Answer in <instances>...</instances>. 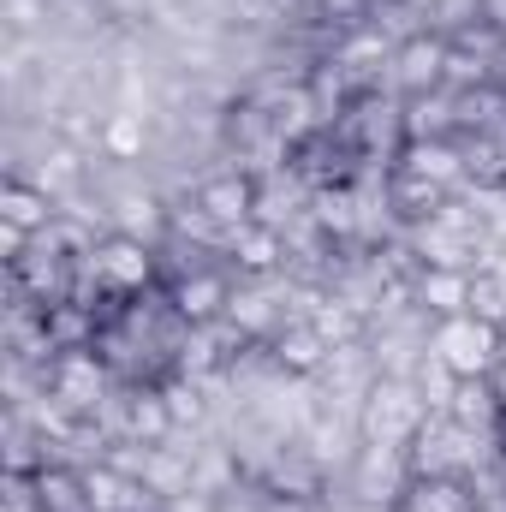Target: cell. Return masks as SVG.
Here are the masks:
<instances>
[{
  "label": "cell",
  "mask_w": 506,
  "mask_h": 512,
  "mask_svg": "<svg viewBox=\"0 0 506 512\" xmlns=\"http://www.w3.org/2000/svg\"><path fill=\"white\" fill-rule=\"evenodd\" d=\"M411 483V465H405V447H358V465H352V489L364 507H399Z\"/></svg>",
  "instance_id": "8fae6325"
},
{
  "label": "cell",
  "mask_w": 506,
  "mask_h": 512,
  "mask_svg": "<svg viewBox=\"0 0 506 512\" xmlns=\"http://www.w3.org/2000/svg\"><path fill=\"white\" fill-rule=\"evenodd\" d=\"M268 6H274V12H286V18H298V12H304L310 0H268Z\"/></svg>",
  "instance_id": "d6a6232c"
},
{
  "label": "cell",
  "mask_w": 506,
  "mask_h": 512,
  "mask_svg": "<svg viewBox=\"0 0 506 512\" xmlns=\"http://www.w3.org/2000/svg\"><path fill=\"white\" fill-rule=\"evenodd\" d=\"M489 387H495V399H501V417H506V358L489 370Z\"/></svg>",
  "instance_id": "1f68e13d"
},
{
  "label": "cell",
  "mask_w": 506,
  "mask_h": 512,
  "mask_svg": "<svg viewBox=\"0 0 506 512\" xmlns=\"http://www.w3.org/2000/svg\"><path fill=\"white\" fill-rule=\"evenodd\" d=\"M447 54H453V36L447 30H411L393 42V84L399 96H429V90H447Z\"/></svg>",
  "instance_id": "52a82bcc"
},
{
  "label": "cell",
  "mask_w": 506,
  "mask_h": 512,
  "mask_svg": "<svg viewBox=\"0 0 506 512\" xmlns=\"http://www.w3.org/2000/svg\"><path fill=\"white\" fill-rule=\"evenodd\" d=\"M441 417H453L459 429H471V435H483V441H489V435L501 429V399H495L489 376L447 387V399H441Z\"/></svg>",
  "instance_id": "ffe728a7"
},
{
  "label": "cell",
  "mask_w": 506,
  "mask_h": 512,
  "mask_svg": "<svg viewBox=\"0 0 506 512\" xmlns=\"http://www.w3.org/2000/svg\"><path fill=\"white\" fill-rule=\"evenodd\" d=\"M143 149H149L143 114H108V120H102V155H108V161L131 167V161H143Z\"/></svg>",
  "instance_id": "83f0119b"
},
{
  "label": "cell",
  "mask_w": 506,
  "mask_h": 512,
  "mask_svg": "<svg viewBox=\"0 0 506 512\" xmlns=\"http://www.w3.org/2000/svg\"><path fill=\"white\" fill-rule=\"evenodd\" d=\"M393 512H477L471 477H411Z\"/></svg>",
  "instance_id": "7402d4cb"
},
{
  "label": "cell",
  "mask_w": 506,
  "mask_h": 512,
  "mask_svg": "<svg viewBox=\"0 0 506 512\" xmlns=\"http://www.w3.org/2000/svg\"><path fill=\"white\" fill-rule=\"evenodd\" d=\"M471 316L506 328V274L501 268H471Z\"/></svg>",
  "instance_id": "f1b7e54d"
},
{
  "label": "cell",
  "mask_w": 506,
  "mask_h": 512,
  "mask_svg": "<svg viewBox=\"0 0 506 512\" xmlns=\"http://www.w3.org/2000/svg\"><path fill=\"white\" fill-rule=\"evenodd\" d=\"M381 203H387L405 227H423V221H435V215L453 203V191L435 185V179H417V173H405V167H387V173H381Z\"/></svg>",
  "instance_id": "5bb4252c"
},
{
  "label": "cell",
  "mask_w": 506,
  "mask_h": 512,
  "mask_svg": "<svg viewBox=\"0 0 506 512\" xmlns=\"http://www.w3.org/2000/svg\"><path fill=\"white\" fill-rule=\"evenodd\" d=\"M30 179L42 185V191H66V185H78L84 179V155H78V143H66V137H54L48 149H42V161H30Z\"/></svg>",
  "instance_id": "4316f807"
},
{
  "label": "cell",
  "mask_w": 506,
  "mask_h": 512,
  "mask_svg": "<svg viewBox=\"0 0 506 512\" xmlns=\"http://www.w3.org/2000/svg\"><path fill=\"white\" fill-rule=\"evenodd\" d=\"M465 185H477V191H506V137H495V131L465 137Z\"/></svg>",
  "instance_id": "d4e9b609"
},
{
  "label": "cell",
  "mask_w": 506,
  "mask_h": 512,
  "mask_svg": "<svg viewBox=\"0 0 506 512\" xmlns=\"http://www.w3.org/2000/svg\"><path fill=\"white\" fill-rule=\"evenodd\" d=\"M227 322H233L245 340H268V334H274L286 316H280V298H274V286H268V280H239Z\"/></svg>",
  "instance_id": "cb8c5ba5"
},
{
  "label": "cell",
  "mask_w": 506,
  "mask_h": 512,
  "mask_svg": "<svg viewBox=\"0 0 506 512\" xmlns=\"http://www.w3.org/2000/svg\"><path fill=\"white\" fill-rule=\"evenodd\" d=\"M256 512H316L310 495H280V489H262L256 495Z\"/></svg>",
  "instance_id": "f546056e"
},
{
  "label": "cell",
  "mask_w": 506,
  "mask_h": 512,
  "mask_svg": "<svg viewBox=\"0 0 506 512\" xmlns=\"http://www.w3.org/2000/svg\"><path fill=\"white\" fill-rule=\"evenodd\" d=\"M495 84H506V36L495 42Z\"/></svg>",
  "instance_id": "836d02e7"
},
{
  "label": "cell",
  "mask_w": 506,
  "mask_h": 512,
  "mask_svg": "<svg viewBox=\"0 0 506 512\" xmlns=\"http://www.w3.org/2000/svg\"><path fill=\"white\" fill-rule=\"evenodd\" d=\"M233 274L227 268H191V274H173L167 280V304H173V316L185 322V328H215V322H227V310H233Z\"/></svg>",
  "instance_id": "ba28073f"
},
{
  "label": "cell",
  "mask_w": 506,
  "mask_h": 512,
  "mask_svg": "<svg viewBox=\"0 0 506 512\" xmlns=\"http://www.w3.org/2000/svg\"><path fill=\"white\" fill-rule=\"evenodd\" d=\"M328 60H340V66L364 84L370 72L393 66V42H387V30H381V24H364V18H358V24H346V30L334 36V54H328Z\"/></svg>",
  "instance_id": "44dd1931"
},
{
  "label": "cell",
  "mask_w": 506,
  "mask_h": 512,
  "mask_svg": "<svg viewBox=\"0 0 506 512\" xmlns=\"http://www.w3.org/2000/svg\"><path fill=\"white\" fill-rule=\"evenodd\" d=\"M477 441H483V435H471V429H459L453 417L429 411V423H423V429L411 435V447H405V465H411V477H471Z\"/></svg>",
  "instance_id": "5b68a950"
},
{
  "label": "cell",
  "mask_w": 506,
  "mask_h": 512,
  "mask_svg": "<svg viewBox=\"0 0 506 512\" xmlns=\"http://www.w3.org/2000/svg\"><path fill=\"white\" fill-rule=\"evenodd\" d=\"M42 387L48 399L66 411V417H96L108 399H114V364L84 346V352H54V364L42 370Z\"/></svg>",
  "instance_id": "277c9868"
},
{
  "label": "cell",
  "mask_w": 506,
  "mask_h": 512,
  "mask_svg": "<svg viewBox=\"0 0 506 512\" xmlns=\"http://www.w3.org/2000/svg\"><path fill=\"white\" fill-rule=\"evenodd\" d=\"M429 358H435L453 382H477V376H489L506 358V328L471 316V310H465V316H447V322H435V334H429Z\"/></svg>",
  "instance_id": "3957f363"
},
{
  "label": "cell",
  "mask_w": 506,
  "mask_h": 512,
  "mask_svg": "<svg viewBox=\"0 0 506 512\" xmlns=\"http://www.w3.org/2000/svg\"><path fill=\"white\" fill-rule=\"evenodd\" d=\"M399 6H405V12H435L441 0H399Z\"/></svg>",
  "instance_id": "e575fe53"
},
{
  "label": "cell",
  "mask_w": 506,
  "mask_h": 512,
  "mask_svg": "<svg viewBox=\"0 0 506 512\" xmlns=\"http://www.w3.org/2000/svg\"><path fill=\"white\" fill-rule=\"evenodd\" d=\"M387 167H405L417 179H435V185H465V137H411L393 149Z\"/></svg>",
  "instance_id": "4fadbf2b"
},
{
  "label": "cell",
  "mask_w": 506,
  "mask_h": 512,
  "mask_svg": "<svg viewBox=\"0 0 506 512\" xmlns=\"http://www.w3.org/2000/svg\"><path fill=\"white\" fill-rule=\"evenodd\" d=\"M262 352H268V364H274L280 376H322V370L334 364V346L316 334V322H310V316L280 322V328L262 340Z\"/></svg>",
  "instance_id": "9c48e42d"
},
{
  "label": "cell",
  "mask_w": 506,
  "mask_h": 512,
  "mask_svg": "<svg viewBox=\"0 0 506 512\" xmlns=\"http://www.w3.org/2000/svg\"><path fill=\"white\" fill-rule=\"evenodd\" d=\"M411 304L435 322L471 310V268H411Z\"/></svg>",
  "instance_id": "e0dca14e"
},
{
  "label": "cell",
  "mask_w": 506,
  "mask_h": 512,
  "mask_svg": "<svg viewBox=\"0 0 506 512\" xmlns=\"http://www.w3.org/2000/svg\"><path fill=\"white\" fill-rule=\"evenodd\" d=\"M304 209H310V227H316L322 239H334V245H352L358 227H364V203H358L352 185H316Z\"/></svg>",
  "instance_id": "ac0fdd59"
},
{
  "label": "cell",
  "mask_w": 506,
  "mask_h": 512,
  "mask_svg": "<svg viewBox=\"0 0 506 512\" xmlns=\"http://www.w3.org/2000/svg\"><path fill=\"white\" fill-rule=\"evenodd\" d=\"M191 203H197V209H203L221 233H239V227H251V221H256V203H262V173H251V167H221V173L197 179Z\"/></svg>",
  "instance_id": "8992f818"
},
{
  "label": "cell",
  "mask_w": 506,
  "mask_h": 512,
  "mask_svg": "<svg viewBox=\"0 0 506 512\" xmlns=\"http://www.w3.org/2000/svg\"><path fill=\"white\" fill-rule=\"evenodd\" d=\"M42 334L54 340V352H84V346L102 340V310H90L84 298L42 304Z\"/></svg>",
  "instance_id": "d6986e66"
},
{
  "label": "cell",
  "mask_w": 506,
  "mask_h": 512,
  "mask_svg": "<svg viewBox=\"0 0 506 512\" xmlns=\"http://www.w3.org/2000/svg\"><path fill=\"white\" fill-rule=\"evenodd\" d=\"M227 256H233V268H239V280H274L280 268H286V233L280 227H268V221H251V227H239V233H227Z\"/></svg>",
  "instance_id": "2e32d148"
},
{
  "label": "cell",
  "mask_w": 506,
  "mask_h": 512,
  "mask_svg": "<svg viewBox=\"0 0 506 512\" xmlns=\"http://www.w3.org/2000/svg\"><path fill=\"white\" fill-rule=\"evenodd\" d=\"M84 483H90V507L96 512H155V489L137 471L114 465V459L84 465Z\"/></svg>",
  "instance_id": "9a60e30c"
},
{
  "label": "cell",
  "mask_w": 506,
  "mask_h": 512,
  "mask_svg": "<svg viewBox=\"0 0 506 512\" xmlns=\"http://www.w3.org/2000/svg\"><path fill=\"white\" fill-rule=\"evenodd\" d=\"M483 30L506 36V0H483Z\"/></svg>",
  "instance_id": "4dcf8cb0"
},
{
  "label": "cell",
  "mask_w": 506,
  "mask_h": 512,
  "mask_svg": "<svg viewBox=\"0 0 506 512\" xmlns=\"http://www.w3.org/2000/svg\"><path fill=\"white\" fill-rule=\"evenodd\" d=\"M399 131L411 137H459V96L453 90H429V96H405Z\"/></svg>",
  "instance_id": "603a6c76"
},
{
  "label": "cell",
  "mask_w": 506,
  "mask_h": 512,
  "mask_svg": "<svg viewBox=\"0 0 506 512\" xmlns=\"http://www.w3.org/2000/svg\"><path fill=\"white\" fill-rule=\"evenodd\" d=\"M173 429H179V423H173V405H167L161 382H131L126 393H120V435H126L131 447L155 453Z\"/></svg>",
  "instance_id": "30bf717a"
},
{
  "label": "cell",
  "mask_w": 506,
  "mask_h": 512,
  "mask_svg": "<svg viewBox=\"0 0 506 512\" xmlns=\"http://www.w3.org/2000/svg\"><path fill=\"white\" fill-rule=\"evenodd\" d=\"M429 423V399L411 376H376L358 405V435L370 447H411V435Z\"/></svg>",
  "instance_id": "6da1fadb"
},
{
  "label": "cell",
  "mask_w": 506,
  "mask_h": 512,
  "mask_svg": "<svg viewBox=\"0 0 506 512\" xmlns=\"http://www.w3.org/2000/svg\"><path fill=\"white\" fill-rule=\"evenodd\" d=\"M54 221H60L54 191H42L30 173H6V179H0V227H12V233H24V239H42Z\"/></svg>",
  "instance_id": "7c38bea8"
},
{
  "label": "cell",
  "mask_w": 506,
  "mask_h": 512,
  "mask_svg": "<svg viewBox=\"0 0 506 512\" xmlns=\"http://www.w3.org/2000/svg\"><path fill=\"white\" fill-rule=\"evenodd\" d=\"M84 274H90L108 298H149V292H161V256H155V245L137 239V233H120V227H108V233L96 239Z\"/></svg>",
  "instance_id": "7a4b0ae2"
},
{
  "label": "cell",
  "mask_w": 506,
  "mask_h": 512,
  "mask_svg": "<svg viewBox=\"0 0 506 512\" xmlns=\"http://www.w3.org/2000/svg\"><path fill=\"white\" fill-rule=\"evenodd\" d=\"M114 227H120V233H137V239H149V245H155V233H161V227H173V215L161 209V197H155V191H120V197H114Z\"/></svg>",
  "instance_id": "484cf974"
}]
</instances>
